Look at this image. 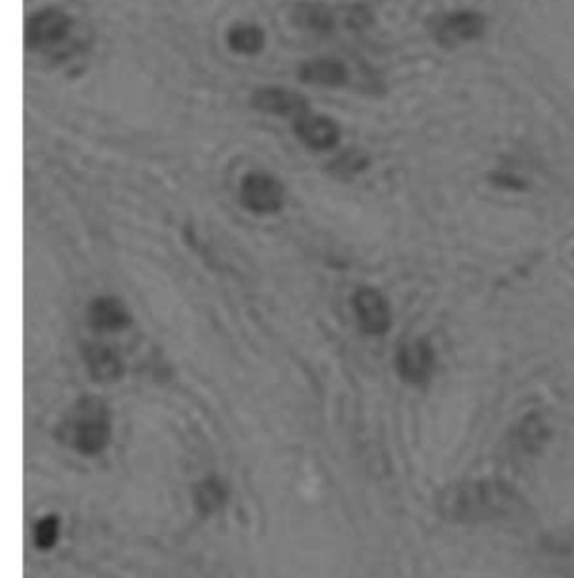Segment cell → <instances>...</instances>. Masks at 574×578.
I'll return each instance as SVG.
<instances>
[{
  "label": "cell",
  "instance_id": "cell-8",
  "mask_svg": "<svg viewBox=\"0 0 574 578\" xmlns=\"http://www.w3.org/2000/svg\"><path fill=\"white\" fill-rule=\"evenodd\" d=\"M357 319L368 334H384L391 325V310H388L386 298L377 289L364 287L355 294Z\"/></svg>",
  "mask_w": 574,
  "mask_h": 578
},
{
  "label": "cell",
  "instance_id": "cell-15",
  "mask_svg": "<svg viewBox=\"0 0 574 578\" xmlns=\"http://www.w3.org/2000/svg\"><path fill=\"white\" fill-rule=\"evenodd\" d=\"M86 359L90 372L97 379H115L122 372V363H119L117 354L106 346H88Z\"/></svg>",
  "mask_w": 574,
  "mask_h": 578
},
{
  "label": "cell",
  "instance_id": "cell-3",
  "mask_svg": "<svg viewBox=\"0 0 574 578\" xmlns=\"http://www.w3.org/2000/svg\"><path fill=\"white\" fill-rule=\"evenodd\" d=\"M240 200L254 213H279L285 204L283 184L270 173H249L240 184Z\"/></svg>",
  "mask_w": 574,
  "mask_h": 578
},
{
  "label": "cell",
  "instance_id": "cell-16",
  "mask_svg": "<svg viewBox=\"0 0 574 578\" xmlns=\"http://www.w3.org/2000/svg\"><path fill=\"white\" fill-rule=\"evenodd\" d=\"M366 166H368L366 155H361L359 151H348L330 164V173L337 175V177H353V175L364 171Z\"/></svg>",
  "mask_w": 574,
  "mask_h": 578
},
{
  "label": "cell",
  "instance_id": "cell-9",
  "mask_svg": "<svg viewBox=\"0 0 574 578\" xmlns=\"http://www.w3.org/2000/svg\"><path fill=\"white\" fill-rule=\"evenodd\" d=\"M397 370L411 384H422L431 377L433 350L427 341H413L402 346L397 354Z\"/></svg>",
  "mask_w": 574,
  "mask_h": 578
},
{
  "label": "cell",
  "instance_id": "cell-7",
  "mask_svg": "<svg viewBox=\"0 0 574 578\" xmlns=\"http://www.w3.org/2000/svg\"><path fill=\"white\" fill-rule=\"evenodd\" d=\"M252 108L270 115H296L310 113V101L299 92L285 88H258L252 95Z\"/></svg>",
  "mask_w": 574,
  "mask_h": 578
},
{
  "label": "cell",
  "instance_id": "cell-13",
  "mask_svg": "<svg viewBox=\"0 0 574 578\" xmlns=\"http://www.w3.org/2000/svg\"><path fill=\"white\" fill-rule=\"evenodd\" d=\"M548 437H550V428L545 426L543 419L539 415H530L518 424L514 433V444L521 453L534 455L543 449L545 442H548Z\"/></svg>",
  "mask_w": 574,
  "mask_h": 578
},
{
  "label": "cell",
  "instance_id": "cell-5",
  "mask_svg": "<svg viewBox=\"0 0 574 578\" xmlns=\"http://www.w3.org/2000/svg\"><path fill=\"white\" fill-rule=\"evenodd\" d=\"M487 21L480 12L474 9H460V12H451L442 16L438 25H435V41L444 48H456L460 43H469L480 39L485 34Z\"/></svg>",
  "mask_w": 574,
  "mask_h": 578
},
{
  "label": "cell",
  "instance_id": "cell-4",
  "mask_svg": "<svg viewBox=\"0 0 574 578\" xmlns=\"http://www.w3.org/2000/svg\"><path fill=\"white\" fill-rule=\"evenodd\" d=\"M72 27V21L61 9H41L27 18L25 25V45L30 50H48L66 39Z\"/></svg>",
  "mask_w": 574,
  "mask_h": 578
},
{
  "label": "cell",
  "instance_id": "cell-10",
  "mask_svg": "<svg viewBox=\"0 0 574 578\" xmlns=\"http://www.w3.org/2000/svg\"><path fill=\"white\" fill-rule=\"evenodd\" d=\"M299 79L317 86H341L348 81L346 65L335 59H312L301 65Z\"/></svg>",
  "mask_w": 574,
  "mask_h": 578
},
{
  "label": "cell",
  "instance_id": "cell-1",
  "mask_svg": "<svg viewBox=\"0 0 574 578\" xmlns=\"http://www.w3.org/2000/svg\"><path fill=\"white\" fill-rule=\"evenodd\" d=\"M525 509L521 498L516 496L514 489L505 487L498 482H480L471 484L469 489L458 493L456 511L462 518H509L518 516Z\"/></svg>",
  "mask_w": 574,
  "mask_h": 578
},
{
  "label": "cell",
  "instance_id": "cell-6",
  "mask_svg": "<svg viewBox=\"0 0 574 578\" xmlns=\"http://www.w3.org/2000/svg\"><path fill=\"white\" fill-rule=\"evenodd\" d=\"M294 133L303 144L314 148V151H330V148H335L339 144V137H341V130L335 119L312 115V113L296 117Z\"/></svg>",
  "mask_w": 574,
  "mask_h": 578
},
{
  "label": "cell",
  "instance_id": "cell-14",
  "mask_svg": "<svg viewBox=\"0 0 574 578\" xmlns=\"http://www.w3.org/2000/svg\"><path fill=\"white\" fill-rule=\"evenodd\" d=\"M227 43L236 54H258L265 45V32L252 23H238L229 30Z\"/></svg>",
  "mask_w": 574,
  "mask_h": 578
},
{
  "label": "cell",
  "instance_id": "cell-18",
  "mask_svg": "<svg viewBox=\"0 0 574 578\" xmlns=\"http://www.w3.org/2000/svg\"><path fill=\"white\" fill-rule=\"evenodd\" d=\"M492 180L496 186H503V189H514V191L525 189V184L518 180L516 175H509V173H494Z\"/></svg>",
  "mask_w": 574,
  "mask_h": 578
},
{
  "label": "cell",
  "instance_id": "cell-11",
  "mask_svg": "<svg viewBox=\"0 0 574 578\" xmlns=\"http://www.w3.org/2000/svg\"><path fill=\"white\" fill-rule=\"evenodd\" d=\"M90 323L97 330H122L131 323V316L117 298H97L90 305Z\"/></svg>",
  "mask_w": 574,
  "mask_h": 578
},
{
  "label": "cell",
  "instance_id": "cell-2",
  "mask_svg": "<svg viewBox=\"0 0 574 578\" xmlns=\"http://www.w3.org/2000/svg\"><path fill=\"white\" fill-rule=\"evenodd\" d=\"M63 433L81 453H99L110 440V413L97 397L81 399L66 419Z\"/></svg>",
  "mask_w": 574,
  "mask_h": 578
},
{
  "label": "cell",
  "instance_id": "cell-12",
  "mask_svg": "<svg viewBox=\"0 0 574 578\" xmlns=\"http://www.w3.org/2000/svg\"><path fill=\"white\" fill-rule=\"evenodd\" d=\"M292 21L301 30H308L314 34H328L335 27V14L332 9L319 3H303L294 7Z\"/></svg>",
  "mask_w": 574,
  "mask_h": 578
},
{
  "label": "cell",
  "instance_id": "cell-17",
  "mask_svg": "<svg viewBox=\"0 0 574 578\" xmlns=\"http://www.w3.org/2000/svg\"><path fill=\"white\" fill-rule=\"evenodd\" d=\"M59 538V518L48 516L43 518L34 529V540L41 549H50Z\"/></svg>",
  "mask_w": 574,
  "mask_h": 578
}]
</instances>
